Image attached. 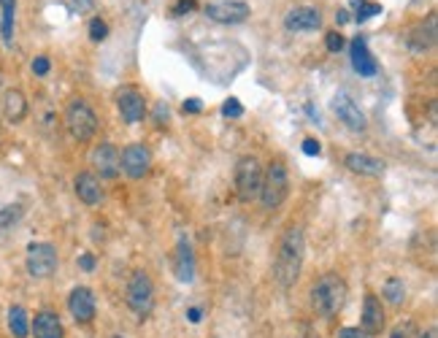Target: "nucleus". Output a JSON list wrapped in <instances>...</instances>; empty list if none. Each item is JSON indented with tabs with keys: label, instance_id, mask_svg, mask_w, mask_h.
Here are the masks:
<instances>
[{
	"label": "nucleus",
	"instance_id": "obj_19",
	"mask_svg": "<svg viewBox=\"0 0 438 338\" xmlns=\"http://www.w3.org/2000/svg\"><path fill=\"white\" fill-rule=\"evenodd\" d=\"M344 165L349 168L352 174H360V176H382L385 174V162L379 157L363 155V152H349L344 157Z\"/></svg>",
	"mask_w": 438,
	"mask_h": 338
},
{
	"label": "nucleus",
	"instance_id": "obj_4",
	"mask_svg": "<svg viewBox=\"0 0 438 338\" xmlns=\"http://www.w3.org/2000/svg\"><path fill=\"white\" fill-rule=\"evenodd\" d=\"M290 195V174L281 160H271L263 171V184H260V200L268 212L279 209Z\"/></svg>",
	"mask_w": 438,
	"mask_h": 338
},
{
	"label": "nucleus",
	"instance_id": "obj_22",
	"mask_svg": "<svg viewBox=\"0 0 438 338\" xmlns=\"http://www.w3.org/2000/svg\"><path fill=\"white\" fill-rule=\"evenodd\" d=\"M408 49L411 52H427L433 44H436V14H430V19H427V25L422 22V25H417L411 33H408Z\"/></svg>",
	"mask_w": 438,
	"mask_h": 338
},
{
	"label": "nucleus",
	"instance_id": "obj_11",
	"mask_svg": "<svg viewBox=\"0 0 438 338\" xmlns=\"http://www.w3.org/2000/svg\"><path fill=\"white\" fill-rule=\"evenodd\" d=\"M333 111H335V117H338V122H344V127H349L354 133H363V130L368 127L363 108L354 103V98H352L349 92H335Z\"/></svg>",
	"mask_w": 438,
	"mask_h": 338
},
{
	"label": "nucleus",
	"instance_id": "obj_31",
	"mask_svg": "<svg viewBox=\"0 0 438 338\" xmlns=\"http://www.w3.org/2000/svg\"><path fill=\"white\" fill-rule=\"evenodd\" d=\"M222 114L230 117V119H238V117H244V106L238 103V98H228L225 106H222Z\"/></svg>",
	"mask_w": 438,
	"mask_h": 338
},
{
	"label": "nucleus",
	"instance_id": "obj_14",
	"mask_svg": "<svg viewBox=\"0 0 438 338\" xmlns=\"http://www.w3.org/2000/svg\"><path fill=\"white\" fill-rule=\"evenodd\" d=\"M68 311L70 317L79 322V325H87L95 320V311H98V303H95V292L89 287H73L68 295Z\"/></svg>",
	"mask_w": 438,
	"mask_h": 338
},
{
	"label": "nucleus",
	"instance_id": "obj_41",
	"mask_svg": "<svg viewBox=\"0 0 438 338\" xmlns=\"http://www.w3.org/2000/svg\"><path fill=\"white\" fill-rule=\"evenodd\" d=\"M438 333H436V327H427L425 333H417V338H436Z\"/></svg>",
	"mask_w": 438,
	"mask_h": 338
},
{
	"label": "nucleus",
	"instance_id": "obj_21",
	"mask_svg": "<svg viewBox=\"0 0 438 338\" xmlns=\"http://www.w3.org/2000/svg\"><path fill=\"white\" fill-rule=\"evenodd\" d=\"M3 117L11 125H19L27 117V98L22 89H6L3 92Z\"/></svg>",
	"mask_w": 438,
	"mask_h": 338
},
{
	"label": "nucleus",
	"instance_id": "obj_42",
	"mask_svg": "<svg viewBox=\"0 0 438 338\" xmlns=\"http://www.w3.org/2000/svg\"><path fill=\"white\" fill-rule=\"evenodd\" d=\"M111 338H124V336H111Z\"/></svg>",
	"mask_w": 438,
	"mask_h": 338
},
{
	"label": "nucleus",
	"instance_id": "obj_23",
	"mask_svg": "<svg viewBox=\"0 0 438 338\" xmlns=\"http://www.w3.org/2000/svg\"><path fill=\"white\" fill-rule=\"evenodd\" d=\"M14 14H17V0H0V36L3 44H14Z\"/></svg>",
	"mask_w": 438,
	"mask_h": 338
},
{
	"label": "nucleus",
	"instance_id": "obj_1",
	"mask_svg": "<svg viewBox=\"0 0 438 338\" xmlns=\"http://www.w3.org/2000/svg\"><path fill=\"white\" fill-rule=\"evenodd\" d=\"M303 257H306V235L300 225H290L279 241L276 263H273V279L281 290H290L300 279L303 271Z\"/></svg>",
	"mask_w": 438,
	"mask_h": 338
},
{
	"label": "nucleus",
	"instance_id": "obj_35",
	"mask_svg": "<svg viewBox=\"0 0 438 338\" xmlns=\"http://www.w3.org/2000/svg\"><path fill=\"white\" fill-rule=\"evenodd\" d=\"M68 8L73 14H84L92 8V0H68Z\"/></svg>",
	"mask_w": 438,
	"mask_h": 338
},
{
	"label": "nucleus",
	"instance_id": "obj_33",
	"mask_svg": "<svg viewBox=\"0 0 438 338\" xmlns=\"http://www.w3.org/2000/svg\"><path fill=\"white\" fill-rule=\"evenodd\" d=\"M49 71H52V63H49V57H46V54L35 57V60H33V73H35V76H46Z\"/></svg>",
	"mask_w": 438,
	"mask_h": 338
},
{
	"label": "nucleus",
	"instance_id": "obj_3",
	"mask_svg": "<svg viewBox=\"0 0 438 338\" xmlns=\"http://www.w3.org/2000/svg\"><path fill=\"white\" fill-rule=\"evenodd\" d=\"M65 127L70 138L79 143H87L98 136V114L84 98H73L65 106Z\"/></svg>",
	"mask_w": 438,
	"mask_h": 338
},
{
	"label": "nucleus",
	"instance_id": "obj_15",
	"mask_svg": "<svg viewBox=\"0 0 438 338\" xmlns=\"http://www.w3.org/2000/svg\"><path fill=\"white\" fill-rule=\"evenodd\" d=\"M387 325V317H385V306L382 301L368 292L366 295V301H363V317H360V330L366 333V336H379L382 330H385Z\"/></svg>",
	"mask_w": 438,
	"mask_h": 338
},
{
	"label": "nucleus",
	"instance_id": "obj_32",
	"mask_svg": "<svg viewBox=\"0 0 438 338\" xmlns=\"http://www.w3.org/2000/svg\"><path fill=\"white\" fill-rule=\"evenodd\" d=\"M389 338H417V327H414V322H401V325L392 330V336Z\"/></svg>",
	"mask_w": 438,
	"mask_h": 338
},
{
	"label": "nucleus",
	"instance_id": "obj_18",
	"mask_svg": "<svg viewBox=\"0 0 438 338\" xmlns=\"http://www.w3.org/2000/svg\"><path fill=\"white\" fill-rule=\"evenodd\" d=\"M349 57H352V68L360 73V76H376L379 73V63L373 60V54L368 52V44H366V36H354L349 44Z\"/></svg>",
	"mask_w": 438,
	"mask_h": 338
},
{
	"label": "nucleus",
	"instance_id": "obj_38",
	"mask_svg": "<svg viewBox=\"0 0 438 338\" xmlns=\"http://www.w3.org/2000/svg\"><path fill=\"white\" fill-rule=\"evenodd\" d=\"M338 338H368L360 327H344V330H338Z\"/></svg>",
	"mask_w": 438,
	"mask_h": 338
},
{
	"label": "nucleus",
	"instance_id": "obj_27",
	"mask_svg": "<svg viewBox=\"0 0 438 338\" xmlns=\"http://www.w3.org/2000/svg\"><path fill=\"white\" fill-rule=\"evenodd\" d=\"M22 206L19 203H11V206H3L0 209V230H8V228H14L19 219H22Z\"/></svg>",
	"mask_w": 438,
	"mask_h": 338
},
{
	"label": "nucleus",
	"instance_id": "obj_37",
	"mask_svg": "<svg viewBox=\"0 0 438 338\" xmlns=\"http://www.w3.org/2000/svg\"><path fill=\"white\" fill-rule=\"evenodd\" d=\"M184 114H200V108H203V103L198 100V98H190V100H184Z\"/></svg>",
	"mask_w": 438,
	"mask_h": 338
},
{
	"label": "nucleus",
	"instance_id": "obj_7",
	"mask_svg": "<svg viewBox=\"0 0 438 338\" xmlns=\"http://www.w3.org/2000/svg\"><path fill=\"white\" fill-rule=\"evenodd\" d=\"M25 266H27V273L33 279H49V276H54L57 266H60L57 249L49 241H33L27 247V254H25Z\"/></svg>",
	"mask_w": 438,
	"mask_h": 338
},
{
	"label": "nucleus",
	"instance_id": "obj_25",
	"mask_svg": "<svg viewBox=\"0 0 438 338\" xmlns=\"http://www.w3.org/2000/svg\"><path fill=\"white\" fill-rule=\"evenodd\" d=\"M382 295H385V301L389 306H401L406 301V285L404 279H398V276H389L385 282V290H382Z\"/></svg>",
	"mask_w": 438,
	"mask_h": 338
},
{
	"label": "nucleus",
	"instance_id": "obj_34",
	"mask_svg": "<svg viewBox=\"0 0 438 338\" xmlns=\"http://www.w3.org/2000/svg\"><path fill=\"white\" fill-rule=\"evenodd\" d=\"M303 155L319 157V155H322V143L316 141V138H306V141H303Z\"/></svg>",
	"mask_w": 438,
	"mask_h": 338
},
{
	"label": "nucleus",
	"instance_id": "obj_6",
	"mask_svg": "<svg viewBox=\"0 0 438 338\" xmlns=\"http://www.w3.org/2000/svg\"><path fill=\"white\" fill-rule=\"evenodd\" d=\"M260 184H263V165L255 155H244L236 162V193L244 203H252L260 197Z\"/></svg>",
	"mask_w": 438,
	"mask_h": 338
},
{
	"label": "nucleus",
	"instance_id": "obj_5",
	"mask_svg": "<svg viewBox=\"0 0 438 338\" xmlns=\"http://www.w3.org/2000/svg\"><path fill=\"white\" fill-rule=\"evenodd\" d=\"M127 306L130 311L139 317V320H146L155 308V282L149 279L146 271H133L130 273V282H127Z\"/></svg>",
	"mask_w": 438,
	"mask_h": 338
},
{
	"label": "nucleus",
	"instance_id": "obj_8",
	"mask_svg": "<svg viewBox=\"0 0 438 338\" xmlns=\"http://www.w3.org/2000/svg\"><path fill=\"white\" fill-rule=\"evenodd\" d=\"M114 103H117L122 122H127V125H139L146 119V98L139 87H133V84L120 87L114 92Z\"/></svg>",
	"mask_w": 438,
	"mask_h": 338
},
{
	"label": "nucleus",
	"instance_id": "obj_10",
	"mask_svg": "<svg viewBox=\"0 0 438 338\" xmlns=\"http://www.w3.org/2000/svg\"><path fill=\"white\" fill-rule=\"evenodd\" d=\"M120 165L130 178H143L152 171V152L146 143H127L120 155Z\"/></svg>",
	"mask_w": 438,
	"mask_h": 338
},
{
	"label": "nucleus",
	"instance_id": "obj_30",
	"mask_svg": "<svg viewBox=\"0 0 438 338\" xmlns=\"http://www.w3.org/2000/svg\"><path fill=\"white\" fill-rule=\"evenodd\" d=\"M325 46H328V52H333V54H338L344 46H347V41H344V36L338 33V30H330L328 36H325Z\"/></svg>",
	"mask_w": 438,
	"mask_h": 338
},
{
	"label": "nucleus",
	"instance_id": "obj_20",
	"mask_svg": "<svg viewBox=\"0 0 438 338\" xmlns=\"http://www.w3.org/2000/svg\"><path fill=\"white\" fill-rule=\"evenodd\" d=\"M30 333H33V338H63V322L54 311L44 308L30 322Z\"/></svg>",
	"mask_w": 438,
	"mask_h": 338
},
{
	"label": "nucleus",
	"instance_id": "obj_12",
	"mask_svg": "<svg viewBox=\"0 0 438 338\" xmlns=\"http://www.w3.org/2000/svg\"><path fill=\"white\" fill-rule=\"evenodd\" d=\"M89 162L95 165V171L101 174V178H117L122 165H120V149L114 146L111 141H101L92 155H89Z\"/></svg>",
	"mask_w": 438,
	"mask_h": 338
},
{
	"label": "nucleus",
	"instance_id": "obj_39",
	"mask_svg": "<svg viewBox=\"0 0 438 338\" xmlns=\"http://www.w3.org/2000/svg\"><path fill=\"white\" fill-rule=\"evenodd\" d=\"M187 320L193 322V325H198V322L203 320V311H200L198 306H193V308H187Z\"/></svg>",
	"mask_w": 438,
	"mask_h": 338
},
{
	"label": "nucleus",
	"instance_id": "obj_29",
	"mask_svg": "<svg viewBox=\"0 0 438 338\" xmlns=\"http://www.w3.org/2000/svg\"><path fill=\"white\" fill-rule=\"evenodd\" d=\"M195 8H198V0H176L171 6V17H187Z\"/></svg>",
	"mask_w": 438,
	"mask_h": 338
},
{
	"label": "nucleus",
	"instance_id": "obj_9",
	"mask_svg": "<svg viewBox=\"0 0 438 338\" xmlns=\"http://www.w3.org/2000/svg\"><path fill=\"white\" fill-rule=\"evenodd\" d=\"M203 14L211 22H219V25H241L249 19L252 8L244 0H214V3H206Z\"/></svg>",
	"mask_w": 438,
	"mask_h": 338
},
{
	"label": "nucleus",
	"instance_id": "obj_16",
	"mask_svg": "<svg viewBox=\"0 0 438 338\" xmlns=\"http://www.w3.org/2000/svg\"><path fill=\"white\" fill-rule=\"evenodd\" d=\"M174 273L179 282H184V285H190L195 282V273H198V266H195V252H193V244L181 235L179 241H176V252H174Z\"/></svg>",
	"mask_w": 438,
	"mask_h": 338
},
{
	"label": "nucleus",
	"instance_id": "obj_36",
	"mask_svg": "<svg viewBox=\"0 0 438 338\" xmlns=\"http://www.w3.org/2000/svg\"><path fill=\"white\" fill-rule=\"evenodd\" d=\"M95 266H98V263H95V257H92L89 252H84V254L79 257V268H82V271H87V273H92V271H95Z\"/></svg>",
	"mask_w": 438,
	"mask_h": 338
},
{
	"label": "nucleus",
	"instance_id": "obj_17",
	"mask_svg": "<svg viewBox=\"0 0 438 338\" xmlns=\"http://www.w3.org/2000/svg\"><path fill=\"white\" fill-rule=\"evenodd\" d=\"M73 193L76 197L84 203V206H98L103 200V187H101V178L92 171H79L73 176Z\"/></svg>",
	"mask_w": 438,
	"mask_h": 338
},
{
	"label": "nucleus",
	"instance_id": "obj_2",
	"mask_svg": "<svg viewBox=\"0 0 438 338\" xmlns=\"http://www.w3.org/2000/svg\"><path fill=\"white\" fill-rule=\"evenodd\" d=\"M349 295V287L347 282L338 276V273H322L311 287V306L319 317H335Z\"/></svg>",
	"mask_w": 438,
	"mask_h": 338
},
{
	"label": "nucleus",
	"instance_id": "obj_40",
	"mask_svg": "<svg viewBox=\"0 0 438 338\" xmlns=\"http://www.w3.org/2000/svg\"><path fill=\"white\" fill-rule=\"evenodd\" d=\"M335 22H338V25H347V22H349V11L338 8V14H335Z\"/></svg>",
	"mask_w": 438,
	"mask_h": 338
},
{
	"label": "nucleus",
	"instance_id": "obj_13",
	"mask_svg": "<svg viewBox=\"0 0 438 338\" xmlns=\"http://www.w3.org/2000/svg\"><path fill=\"white\" fill-rule=\"evenodd\" d=\"M322 27V14L314 6H295L284 14V30L290 33H311Z\"/></svg>",
	"mask_w": 438,
	"mask_h": 338
},
{
	"label": "nucleus",
	"instance_id": "obj_28",
	"mask_svg": "<svg viewBox=\"0 0 438 338\" xmlns=\"http://www.w3.org/2000/svg\"><path fill=\"white\" fill-rule=\"evenodd\" d=\"M89 38L95 41V44H101V41H105L108 38V25H105L103 19L101 17H95V19H89Z\"/></svg>",
	"mask_w": 438,
	"mask_h": 338
},
{
	"label": "nucleus",
	"instance_id": "obj_26",
	"mask_svg": "<svg viewBox=\"0 0 438 338\" xmlns=\"http://www.w3.org/2000/svg\"><path fill=\"white\" fill-rule=\"evenodd\" d=\"M352 3H354V8H357L354 22H368V19H373L376 14H382V6H379V3H371V0H352Z\"/></svg>",
	"mask_w": 438,
	"mask_h": 338
},
{
	"label": "nucleus",
	"instance_id": "obj_24",
	"mask_svg": "<svg viewBox=\"0 0 438 338\" xmlns=\"http://www.w3.org/2000/svg\"><path fill=\"white\" fill-rule=\"evenodd\" d=\"M8 330L14 338H27L30 333V314L25 306H11L8 308Z\"/></svg>",
	"mask_w": 438,
	"mask_h": 338
}]
</instances>
